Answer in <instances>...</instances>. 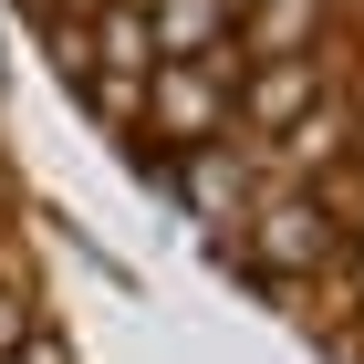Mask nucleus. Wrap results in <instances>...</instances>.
Here are the masks:
<instances>
[{
  "label": "nucleus",
  "mask_w": 364,
  "mask_h": 364,
  "mask_svg": "<svg viewBox=\"0 0 364 364\" xmlns=\"http://www.w3.org/2000/svg\"><path fill=\"white\" fill-rule=\"evenodd\" d=\"M0 364H84V343L63 323V291H53V260L31 240L11 156H0Z\"/></svg>",
  "instance_id": "nucleus-1"
}]
</instances>
